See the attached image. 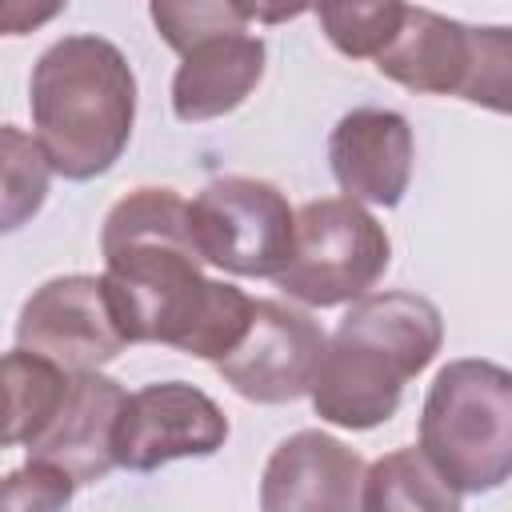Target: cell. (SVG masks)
Masks as SVG:
<instances>
[{
    "instance_id": "6da1fadb",
    "label": "cell",
    "mask_w": 512,
    "mask_h": 512,
    "mask_svg": "<svg viewBox=\"0 0 512 512\" xmlns=\"http://www.w3.org/2000/svg\"><path fill=\"white\" fill-rule=\"evenodd\" d=\"M104 292L128 344H168L220 364L252 320V296L200 272L188 236V200L172 188H136L100 228Z\"/></svg>"
},
{
    "instance_id": "7a4b0ae2",
    "label": "cell",
    "mask_w": 512,
    "mask_h": 512,
    "mask_svg": "<svg viewBox=\"0 0 512 512\" xmlns=\"http://www.w3.org/2000/svg\"><path fill=\"white\" fill-rule=\"evenodd\" d=\"M444 344L440 308L416 292H368L352 300L332 340H324L312 408L320 420L368 432L400 408L404 384L420 376Z\"/></svg>"
},
{
    "instance_id": "3957f363",
    "label": "cell",
    "mask_w": 512,
    "mask_h": 512,
    "mask_svg": "<svg viewBox=\"0 0 512 512\" xmlns=\"http://www.w3.org/2000/svg\"><path fill=\"white\" fill-rule=\"evenodd\" d=\"M28 108L48 168L64 180H96L120 160L132 140V64L104 36H64L36 60Z\"/></svg>"
},
{
    "instance_id": "277c9868",
    "label": "cell",
    "mask_w": 512,
    "mask_h": 512,
    "mask_svg": "<svg viewBox=\"0 0 512 512\" xmlns=\"http://www.w3.org/2000/svg\"><path fill=\"white\" fill-rule=\"evenodd\" d=\"M420 452L456 492H492L512 472V372L492 360H452L420 412Z\"/></svg>"
},
{
    "instance_id": "5b68a950",
    "label": "cell",
    "mask_w": 512,
    "mask_h": 512,
    "mask_svg": "<svg viewBox=\"0 0 512 512\" xmlns=\"http://www.w3.org/2000/svg\"><path fill=\"white\" fill-rule=\"evenodd\" d=\"M380 76L428 92L464 96L492 112H508L512 92V40L508 28H468L432 8H408L392 40L376 56Z\"/></svg>"
},
{
    "instance_id": "8992f818",
    "label": "cell",
    "mask_w": 512,
    "mask_h": 512,
    "mask_svg": "<svg viewBox=\"0 0 512 512\" xmlns=\"http://www.w3.org/2000/svg\"><path fill=\"white\" fill-rule=\"evenodd\" d=\"M388 260L392 240L372 212L348 196H320L296 212L292 256L272 280L308 308H336L368 296Z\"/></svg>"
},
{
    "instance_id": "52a82bcc",
    "label": "cell",
    "mask_w": 512,
    "mask_h": 512,
    "mask_svg": "<svg viewBox=\"0 0 512 512\" xmlns=\"http://www.w3.org/2000/svg\"><path fill=\"white\" fill-rule=\"evenodd\" d=\"M292 232L296 212L268 180L216 176L188 204L196 256L232 276H276L292 256Z\"/></svg>"
},
{
    "instance_id": "ba28073f",
    "label": "cell",
    "mask_w": 512,
    "mask_h": 512,
    "mask_svg": "<svg viewBox=\"0 0 512 512\" xmlns=\"http://www.w3.org/2000/svg\"><path fill=\"white\" fill-rule=\"evenodd\" d=\"M16 348L64 376H80L116 360L128 340L112 316L104 280L72 272L40 284L24 300L16 320Z\"/></svg>"
},
{
    "instance_id": "9c48e42d",
    "label": "cell",
    "mask_w": 512,
    "mask_h": 512,
    "mask_svg": "<svg viewBox=\"0 0 512 512\" xmlns=\"http://www.w3.org/2000/svg\"><path fill=\"white\" fill-rule=\"evenodd\" d=\"M228 440V416L220 404L184 384H144L124 400V412L116 420L112 456L116 468L128 472H156L160 464L184 460V456H212Z\"/></svg>"
},
{
    "instance_id": "30bf717a",
    "label": "cell",
    "mask_w": 512,
    "mask_h": 512,
    "mask_svg": "<svg viewBox=\"0 0 512 512\" xmlns=\"http://www.w3.org/2000/svg\"><path fill=\"white\" fill-rule=\"evenodd\" d=\"M324 340L328 336L316 328L308 312L288 308L280 300H256L248 332L216 364V372L244 400L288 404V400L308 396Z\"/></svg>"
},
{
    "instance_id": "8fae6325",
    "label": "cell",
    "mask_w": 512,
    "mask_h": 512,
    "mask_svg": "<svg viewBox=\"0 0 512 512\" xmlns=\"http://www.w3.org/2000/svg\"><path fill=\"white\" fill-rule=\"evenodd\" d=\"M128 392L100 372L68 376L56 412L24 444L32 464H48L72 484H96L116 468L112 436Z\"/></svg>"
},
{
    "instance_id": "7c38bea8",
    "label": "cell",
    "mask_w": 512,
    "mask_h": 512,
    "mask_svg": "<svg viewBox=\"0 0 512 512\" xmlns=\"http://www.w3.org/2000/svg\"><path fill=\"white\" fill-rule=\"evenodd\" d=\"M364 460L336 436L304 428L276 444L260 476V512H360Z\"/></svg>"
},
{
    "instance_id": "4fadbf2b",
    "label": "cell",
    "mask_w": 512,
    "mask_h": 512,
    "mask_svg": "<svg viewBox=\"0 0 512 512\" xmlns=\"http://www.w3.org/2000/svg\"><path fill=\"white\" fill-rule=\"evenodd\" d=\"M412 128L392 108H352L328 136V164L348 200L396 208L412 180Z\"/></svg>"
},
{
    "instance_id": "5bb4252c",
    "label": "cell",
    "mask_w": 512,
    "mask_h": 512,
    "mask_svg": "<svg viewBox=\"0 0 512 512\" xmlns=\"http://www.w3.org/2000/svg\"><path fill=\"white\" fill-rule=\"evenodd\" d=\"M264 76V40L248 24L204 32L180 52L172 76V112L184 124H204L236 112Z\"/></svg>"
},
{
    "instance_id": "9a60e30c",
    "label": "cell",
    "mask_w": 512,
    "mask_h": 512,
    "mask_svg": "<svg viewBox=\"0 0 512 512\" xmlns=\"http://www.w3.org/2000/svg\"><path fill=\"white\" fill-rule=\"evenodd\" d=\"M360 512H460V492L420 448H396L364 472Z\"/></svg>"
},
{
    "instance_id": "2e32d148",
    "label": "cell",
    "mask_w": 512,
    "mask_h": 512,
    "mask_svg": "<svg viewBox=\"0 0 512 512\" xmlns=\"http://www.w3.org/2000/svg\"><path fill=\"white\" fill-rule=\"evenodd\" d=\"M64 384H68L64 372L20 348L0 356V448L28 444L56 412Z\"/></svg>"
},
{
    "instance_id": "e0dca14e",
    "label": "cell",
    "mask_w": 512,
    "mask_h": 512,
    "mask_svg": "<svg viewBox=\"0 0 512 512\" xmlns=\"http://www.w3.org/2000/svg\"><path fill=\"white\" fill-rule=\"evenodd\" d=\"M52 168L32 132L0 124V236L24 228L48 200Z\"/></svg>"
},
{
    "instance_id": "ac0fdd59",
    "label": "cell",
    "mask_w": 512,
    "mask_h": 512,
    "mask_svg": "<svg viewBox=\"0 0 512 512\" xmlns=\"http://www.w3.org/2000/svg\"><path fill=\"white\" fill-rule=\"evenodd\" d=\"M304 8H260V4H232V0H192V4H152L148 16L156 24V32L164 36L168 48L184 52L192 40H200L212 28L224 24H252V20H288L300 16Z\"/></svg>"
},
{
    "instance_id": "d6986e66",
    "label": "cell",
    "mask_w": 512,
    "mask_h": 512,
    "mask_svg": "<svg viewBox=\"0 0 512 512\" xmlns=\"http://www.w3.org/2000/svg\"><path fill=\"white\" fill-rule=\"evenodd\" d=\"M324 36L332 40L336 52L352 56V60H364V56H380V48L392 40L400 16H404V4H392V0H380V4H320L312 8Z\"/></svg>"
},
{
    "instance_id": "ffe728a7",
    "label": "cell",
    "mask_w": 512,
    "mask_h": 512,
    "mask_svg": "<svg viewBox=\"0 0 512 512\" xmlns=\"http://www.w3.org/2000/svg\"><path fill=\"white\" fill-rule=\"evenodd\" d=\"M72 480L48 464H24L0 480V512H68Z\"/></svg>"
},
{
    "instance_id": "44dd1931",
    "label": "cell",
    "mask_w": 512,
    "mask_h": 512,
    "mask_svg": "<svg viewBox=\"0 0 512 512\" xmlns=\"http://www.w3.org/2000/svg\"><path fill=\"white\" fill-rule=\"evenodd\" d=\"M64 4H24V0H0V36H28L32 28L56 20Z\"/></svg>"
}]
</instances>
